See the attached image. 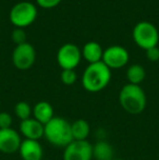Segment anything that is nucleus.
Wrapping results in <instances>:
<instances>
[{"label":"nucleus","instance_id":"obj_23","mask_svg":"<svg viewBox=\"0 0 159 160\" xmlns=\"http://www.w3.org/2000/svg\"><path fill=\"white\" fill-rule=\"evenodd\" d=\"M146 51V58L152 62H156L159 60V48L157 46L153 47V48L147 49Z\"/></svg>","mask_w":159,"mask_h":160},{"label":"nucleus","instance_id":"obj_15","mask_svg":"<svg viewBox=\"0 0 159 160\" xmlns=\"http://www.w3.org/2000/svg\"><path fill=\"white\" fill-rule=\"evenodd\" d=\"M81 51H82V57L84 58L89 64L100 62L102 60L104 50H102V46H100L99 44H97L96 42H86Z\"/></svg>","mask_w":159,"mask_h":160},{"label":"nucleus","instance_id":"obj_20","mask_svg":"<svg viewBox=\"0 0 159 160\" xmlns=\"http://www.w3.org/2000/svg\"><path fill=\"white\" fill-rule=\"evenodd\" d=\"M11 38H12L13 42H14L15 45H22V44H25L26 42V38H27V36H26V33L24 32L23 28H15L14 31L12 32V35H11Z\"/></svg>","mask_w":159,"mask_h":160},{"label":"nucleus","instance_id":"obj_7","mask_svg":"<svg viewBox=\"0 0 159 160\" xmlns=\"http://www.w3.org/2000/svg\"><path fill=\"white\" fill-rule=\"evenodd\" d=\"M36 60L35 48L28 42L17 45L12 52V62L17 70L25 71L33 67Z\"/></svg>","mask_w":159,"mask_h":160},{"label":"nucleus","instance_id":"obj_3","mask_svg":"<svg viewBox=\"0 0 159 160\" xmlns=\"http://www.w3.org/2000/svg\"><path fill=\"white\" fill-rule=\"evenodd\" d=\"M44 137L50 145L64 148L73 141L71 123L64 118L55 117L45 125Z\"/></svg>","mask_w":159,"mask_h":160},{"label":"nucleus","instance_id":"obj_8","mask_svg":"<svg viewBox=\"0 0 159 160\" xmlns=\"http://www.w3.org/2000/svg\"><path fill=\"white\" fill-rule=\"evenodd\" d=\"M63 160H92L93 144L88 141H72L63 148Z\"/></svg>","mask_w":159,"mask_h":160},{"label":"nucleus","instance_id":"obj_10","mask_svg":"<svg viewBox=\"0 0 159 160\" xmlns=\"http://www.w3.org/2000/svg\"><path fill=\"white\" fill-rule=\"evenodd\" d=\"M22 141L21 135L14 128L0 130V152L6 155L19 152Z\"/></svg>","mask_w":159,"mask_h":160},{"label":"nucleus","instance_id":"obj_13","mask_svg":"<svg viewBox=\"0 0 159 160\" xmlns=\"http://www.w3.org/2000/svg\"><path fill=\"white\" fill-rule=\"evenodd\" d=\"M32 118L37 120L42 125H46L49 121H51L55 118V111L51 103L48 101H38L36 105L33 107Z\"/></svg>","mask_w":159,"mask_h":160},{"label":"nucleus","instance_id":"obj_24","mask_svg":"<svg viewBox=\"0 0 159 160\" xmlns=\"http://www.w3.org/2000/svg\"><path fill=\"white\" fill-rule=\"evenodd\" d=\"M113 160H127V159H120V158H115Z\"/></svg>","mask_w":159,"mask_h":160},{"label":"nucleus","instance_id":"obj_6","mask_svg":"<svg viewBox=\"0 0 159 160\" xmlns=\"http://www.w3.org/2000/svg\"><path fill=\"white\" fill-rule=\"evenodd\" d=\"M82 59V51L74 44H64L57 52V62L62 70H74Z\"/></svg>","mask_w":159,"mask_h":160},{"label":"nucleus","instance_id":"obj_4","mask_svg":"<svg viewBox=\"0 0 159 160\" xmlns=\"http://www.w3.org/2000/svg\"><path fill=\"white\" fill-rule=\"evenodd\" d=\"M132 36H133L135 44L145 50L156 47L159 42V33L157 28L147 21L138 22L134 26Z\"/></svg>","mask_w":159,"mask_h":160},{"label":"nucleus","instance_id":"obj_9","mask_svg":"<svg viewBox=\"0 0 159 160\" xmlns=\"http://www.w3.org/2000/svg\"><path fill=\"white\" fill-rule=\"evenodd\" d=\"M130 55L127 50L122 46H110L104 50L102 60L109 69H121L129 62Z\"/></svg>","mask_w":159,"mask_h":160},{"label":"nucleus","instance_id":"obj_12","mask_svg":"<svg viewBox=\"0 0 159 160\" xmlns=\"http://www.w3.org/2000/svg\"><path fill=\"white\" fill-rule=\"evenodd\" d=\"M22 160H42L44 157V150L39 141L23 139L19 149Z\"/></svg>","mask_w":159,"mask_h":160},{"label":"nucleus","instance_id":"obj_22","mask_svg":"<svg viewBox=\"0 0 159 160\" xmlns=\"http://www.w3.org/2000/svg\"><path fill=\"white\" fill-rule=\"evenodd\" d=\"M62 0H36L37 4L42 9H52L57 7Z\"/></svg>","mask_w":159,"mask_h":160},{"label":"nucleus","instance_id":"obj_1","mask_svg":"<svg viewBox=\"0 0 159 160\" xmlns=\"http://www.w3.org/2000/svg\"><path fill=\"white\" fill-rule=\"evenodd\" d=\"M111 80V70L102 61L88 64L82 75V85L88 93H98L105 89Z\"/></svg>","mask_w":159,"mask_h":160},{"label":"nucleus","instance_id":"obj_18","mask_svg":"<svg viewBox=\"0 0 159 160\" xmlns=\"http://www.w3.org/2000/svg\"><path fill=\"white\" fill-rule=\"evenodd\" d=\"M32 113H33V108L26 101H19L14 106V114L21 121L27 120V119L32 118Z\"/></svg>","mask_w":159,"mask_h":160},{"label":"nucleus","instance_id":"obj_19","mask_svg":"<svg viewBox=\"0 0 159 160\" xmlns=\"http://www.w3.org/2000/svg\"><path fill=\"white\" fill-rule=\"evenodd\" d=\"M60 78L64 85L71 86V85L75 84L77 80V75L74 70H62L61 74H60Z\"/></svg>","mask_w":159,"mask_h":160},{"label":"nucleus","instance_id":"obj_11","mask_svg":"<svg viewBox=\"0 0 159 160\" xmlns=\"http://www.w3.org/2000/svg\"><path fill=\"white\" fill-rule=\"evenodd\" d=\"M44 132L45 125H42L34 118L21 121L20 123V133L24 136V139L39 141L40 138L44 137Z\"/></svg>","mask_w":159,"mask_h":160},{"label":"nucleus","instance_id":"obj_5","mask_svg":"<svg viewBox=\"0 0 159 160\" xmlns=\"http://www.w3.org/2000/svg\"><path fill=\"white\" fill-rule=\"evenodd\" d=\"M10 21L17 28H24L34 23L37 18V8L34 3L22 1L14 4L10 11Z\"/></svg>","mask_w":159,"mask_h":160},{"label":"nucleus","instance_id":"obj_21","mask_svg":"<svg viewBox=\"0 0 159 160\" xmlns=\"http://www.w3.org/2000/svg\"><path fill=\"white\" fill-rule=\"evenodd\" d=\"M12 125V116L7 111L0 112V130L10 128Z\"/></svg>","mask_w":159,"mask_h":160},{"label":"nucleus","instance_id":"obj_16","mask_svg":"<svg viewBox=\"0 0 159 160\" xmlns=\"http://www.w3.org/2000/svg\"><path fill=\"white\" fill-rule=\"evenodd\" d=\"M71 133L73 141H87L91 134L89 123L84 119H77L71 123Z\"/></svg>","mask_w":159,"mask_h":160},{"label":"nucleus","instance_id":"obj_14","mask_svg":"<svg viewBox=\"0 0 159 160\" xmlns=\"http://www.w3.org/2000/svg\"><path fill=\"white\" fill-rule=\"evenodd\" d=\"M93 158L95 160H113L115 150L106 139H98L93 145Z\"/></svg>","mask_w":159,"mask_h":160},{"label":"nucleus","instance_id":"obj_2","mask_svg":"<svg viewBox=\"0 0 159 160\" xmlns=\"http://www.w3.org/2000/svg\"><path fill=\"white\" fill-rule=\"evenodd\" d=\"M119 103L125 112L132 116H137L146 108V94L140 85L127 83L119 93Z\"/></svg>","mask_w":159,"mask_h":160},{"label":"nucleus","instance_id":"obj_17","mask_svg":"<svg viewBox=\"0 0 159 160\" xmlns=\"http://www.w3.org/2000/svg\"><path fill=\"white\" fill-rule=\"evenodd\" d=\"M146 72L141 64H132L127 70V78L130 84L140 85L145 80Z\"/></svg>","mask_w":159,"mask_h":160}]
</instances>
